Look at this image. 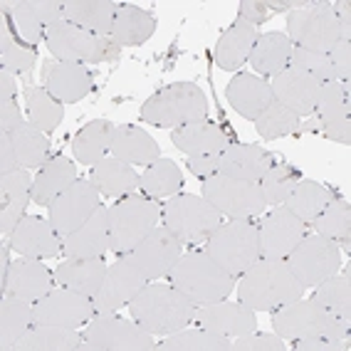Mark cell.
<instances>
[{"instance_id": "57", "label": "cell", "mask_w": 351, "mask_h": 351, "mask_svg": "<svg viewBox=\"0 0 351 351\" xmlns=\"http://www.w3.org/2000/svg\"><path fill=\"white\" fill-rule=\"evenodd\" d=\"M23 112H20L18 99H0V134L13 132L15 126L23 124Z\"/></svg>"}, {"instance_id": "43", "label": "cell", "mask_w": 351, "mask_h": 351, "mask_svg": "<svg viewBox=\"0 0 351 351\" xmlns=\"http://www.w3.org/2000/svg\"><path fill=\"white\" fill-rule=\"evenodd\" d=\"M181 169L171 158H156L144 173L138 176V193L146 195V198H154V201H161V198H169V195L173 198V195L181 193Z\"/></svg>"}, {"instance_id": "18", "label": "cell", "mask_w": 351, "mask_h": 351, "mask_svg": "<svg viewBox=\"0 0 351 351\" xmlns=\"http://www.w3.org/2000/svg\"><path fill=\"white\" fill-rule=\"evenodd\" d=\"M95 302L92 297L80 295L75 289H52L43 300L35 302V319L38 324H55L77 329V326L87 324L95 319Z\"/></svg>"}, {"instance_id": "23", "label": "cell", "mask_w": 351, "mask_h": 351, "mask_svg": "<svg viewBox=\"0 0 351 351\" xmlns=\"http://www.w3.org/2000/svg\"><path fill=\"white\" fill-rule=\"evenodd\" d=\"M45 89L62 104H77L95 89V77L84 64L45 60L43 62Z\"/></svg>"}, {"instance_id": "53", "label": "cell", "mask_w": 351, "mask_h": 351, "mask_svg": "<svg viewBox=\"0 0 351 351\" xmlns=\"http://www.w3.org/2000/svg\"><path fill=\"white\" fill-rule=\"evenodd\" d=\"M232 351H285V339L280 334L250 332L232 341Z\"/></svg>"}, {"instance_id": "45", "label": "cell", "mask_w": 351, "mask_h": 351, "mask_svg": "<svg viewBox=\"0 0 351 351\" xmlns=\"http://www.w3.org/2000/svg\"><path fill=\"white\" fill-rule=\"evenodd\" d=\"M332 198H337V195L326 189V186H322V183L300 181L295 186V191L287 195V201H285L282 206L287 208V210H292L300 220H304L307 226H312L314 218L332 203Z\"/></svg>"}, {"instance_id": "9", "label": "cell", "mask_w": 351, "mask_h": 351, "mask_svg": "<svg viewBox=\"0 0 351 351\" xmlns=\"http://www.w3.org/2000/svg\"><path fill=\"white\" fill-rule=\"evenodd\" d=\"M206 252L230 277H240L260 260V232L255 220H228L208 238Z\"/></svg>"}, {"instance_id": "11", "label": "cell", "mask_w": 351, "mask_h": 351, "mask_svg": "<svg viewBox=\"0 0 351 351\" xmlns=\"http://www.w3.org/2000/svg\"><path fill=\"white\" fill-rule=\"evenodd\" d=\"M82 351H154L156 339L141 324L114 314H99L82 332Z\"/></svg>"}, {"instance_id": "4", "label": "cell", "mask_w": 351, "mask_h": 351, "mask_svg": "<svg viewBox=\"0 0 351 351\" xmlns=\"http://www.w3.org/2000/svg\"><path fill=\"white\" fill-rule=\"evenodd\" d=\"M272 329L285 341H297V339H349L351 322L324 309L317 300H295L289 304L272 309Z\"/></svg>"}, {"instance_id": "34", "label": "cell", "mask_w": 351, "mask_h": 351, "mask_svg": "<svg viewBox=\"0 0 351 351\" xmlns=\"http://www.w3.org/2000/svg\"><path fill=\"white\" fill-rule=\"evenodd\" d=\"M107 263L101 257H69L55 272V282L64 289H75L80 295L95 297L99 292L104 275H107Z\"/></svg>"}, {"instance_id": "51", "label": "cell", "mask_w": 351, "mask_h": 351, "mask_svg": "<svg viewBox=\"0 0 351 351\" xmlns=\"http://www.w3.org/2000/svg\"><path fill=\"white\" fill-rule=\"evenodd\" d=\"M297 183H300V171L292 169L289 163H272L267 173L260 178L265 206H282Z\"/></svg>"}, {"instance_id": "20", "label": "cell", "mask_w": 351, "mask_h": 351, "mask_svg": "<svg viewBox=\"0 0 351 351\" xmlns=\"http://www.w3.org/2000/svg\"><path fill=\"white\" fill-rule=\"evenodd\" d=\"M146 285H149V280L126 257H119L107 270V275H104L99 292L92 297L97 314H114L117 309L129 304Z\"/></svg>"}, {"instance_id": "42", "label": "cell", "mask_w": 351, "mask_h": 351, "mask_svg": "<svg viewBox=\"0 0 351 351\" xmlns=\"http://www.w3.org/2000/svg\"><path fill=\"white\" fill-rule=\"evenodd\" d=\"M84 337L77 329L55 324H35L20 339L15 351H82Z\"/></svg>"}, {"instance_id": "44", "label": "cell", "mask_w": 351, "mask_h": 351, "mask_svg": "<svg viewBox=\"0 0 351 351\" xmlns=\"http://www.w3.org/2000/svg\"><path fill=\"white\" fill-rule=\"evenodd\" d=\"M161 351H232L230 337L208 332L203 326H183L178 332L169 334L161 344H156Z\"/></svg>"}, {"instance_id": "31", "label": "cell", "mask_w": 351, "mask_h": 351, "mask_svg": "<svg viewBox=\"0 0 351 351\" xmlns=\"http://www.w3.org/2000/svg\"><path fill=\"white\" fill-rule=\"evenodd\" d=\"M226 97L232 104V109L250 121H255L275 99L270 82L263 80V77L250 75V72H238V75L232 77L228 82Z\"/></svg>"}, {"instance_id": "24", "label": "cell", "mask_w": 351, "mask_h": 351, "mask_svg": "<svg viewBox=\"0 0 351 351\" xmlns=\"http://www.w3.org/2000/svg\"><path fill=\"white\" fill-rule=\"evenodd\" d=\"M8 243L18 255L32 257V260H47L62 252V238L52 228L50 218H40V215H25L13 235L8 238Z\"/></svg>"}, {"instance_id": "14", "label": "cell", "mask_w": 351, "mask_h": 351, "mask_svg": "<svg viewBox=\"0 0 351 351\" xmlns=\"http://www.w3.org/2000/svg\"><path fill=\"white\" fill-rule=\"evenodd\" d=\"M50 161V138L32 121H23L8 134H0V173L18 169H40Z\"/></svg>"}, {"instance_id": "7", "label": "cell", "mask_w": 351, "mask_h": 351, "mask_svg": "<svg viewBox=\"0 0 351 351\" xmlns=\"http://www.w3.org/2000/svg\"><path fill=\"white\" fill-rule=\"evenodd\" d=\"M45 45L60 62H117L121 45L112 38H97L92 32L72 25L67 20H57L45 32Z\"/></svg>"}, {"instance_id": "30", "label": "cell", "mask_w": 351, "mask_h": 351, "mask_svg": "<svg viewBox=\"0 0 351 351\" xmlns=\"http://www.w3.org/2000/svg\"><path fill=\"white\" fill-rule=\"evenodd\" d=\"M109 250V208L97 206V210L84 220L75 232L62 238V255L67 257H101Z\"/></svg>"}, {"instance_id": "19", "label": "cell", "mask_w": 351, "mask_h": 351, "mask_svg": "<svg viewBox=\"0 0 351 351\" xmlns=\"http://www.w3.org/2000/svg\"><path fill=\"white\" fill-rule=\"evenodd\" d=\"M257 232H260V257L285 260L295 250V245L307 235V223L285 206H275L272 213H267L257 223Z\"/></svg>"}, {"instance_id": "50", "label": "cell", "mask_w": 351, "mask_h": 351, "mask_svg": "<svg viewBox=\"0 0 351 351\" xmlns=\"http://www.w3.org/2000/svg\"><path fill=\"white\" fill-rule=\"evenodd\" d=\"M324 309L351 322V280L349 275H334L314 287V297Z\"/></svg>"}, {"instance_id": "59", "label": "cell", "mask_w": 351, "mask_h": 351, "mask_svg": "<svg viewBox=\"0 0 351 351\" xmlns=\"http://www.w3.org/2000/svg\"><path fill=\"white\" fill-rule=\"evenodd\" d=\"M332 8L339 20V27H341V38L351 40V3L349 0H334Z\"/></svg>"}, {"instance_id": "55", "label": "cell", "mask_w": 351, "mask_h": 351, "mask_svg": "<svg viewBox=\"0 0 351 351\" xmlns=\"http://www.w3.org/2000/svg\"><path fill=\"white\" fill-rule=\"evenodd\" d=\"M292 349L295 351H349V339H324V337L297 339V341H292Z\"/></svg>"}, {"instance_id": "15", "label": "cell", "mask_w": 351, "mask_h": 351, "mask_svg": "<svg viewBox=\"0 0 351 351\" xmlns=\"http://www.w3.org/2000/svg\"><path fill=\"white\" fill-rule=\"evenodd\" d=\"M181 255H183L181 240L176 238L166 226L163 228L156 226L129 255H121V257H126L149 282H156L158 277H166L173 270V265L181 260Z\"/></svg>"}, {"instance_id": "49", "label": "cell", "mask_w": 351, "mask_h": 351, "mask_svg": "<svg viewBox=\"0 0 351 351\" xmlns=\"http://www.w3.org/2000/svg\"><path fill=\"white\" fill-rule=\"evenodd\" d=\"M300 119L292 109H287L285 104H280L277 99H272V104L265 109L260 117L255 119V129L257 134L267 141H275V138H282V136H292L300 132Z\"/></svg>"}, {"instance_id": "28", "label": "cell", "mask_w": 351, "mask_h": 351, "mask_svg": "<svg viewBox=\"0 0 351 351\" xmlns=\"http://www.w3.org/2000/svg\"><path fill=\"white\" fill-rule=\"evenodd\" d=\"M35 176L27 169L0 173V232L10 238L18 223L25 218V208L32 201Z\"/></svg>"}, {"instance_id": "12", "label": "cell", "mask_w": 351, "mask_h": 351, "mask_svg": "<svg viewBox=\"0 0 351 351\" xmlns=\"http://www.w3.org/2000/svg\"><path fill=\"white\" fill-rule=\"evenodd\" d=\"M285 260L302 287L307 289L337 275L341 267V250L334 240L317 232V235H304Z\"/></svg>"}, {"instance_id": "21", "label": "cell", "mask_w": 351, "mask_h": 351, "mask_svg": "<svg viewBox=\"0 0 351 351\" xmlns=\"http://www.w3.org/2000/svg\"><path fill=\"white\" fill-rule=\"evenodd\" d=\"M3 13L13 20V25L20 30V38L38 47L45 40V32L52 23L62 20V3L57 0H5Z\"/></svg>"}, {"instance_id": "47", "label": "cell", "mask_w": 351, "mask_h": 351, "mask_svg": "<svg viewBox=\"0 0 351 351\" xmlns=\"http://www.w3.org/2000/svg\"><path fill=\"white\" fill-rule=\"evenodd\" d=\"M3 38H0V64L8 72H23L27 75L35 67L38 60V50L23 38H18V32H13V20L3 13Z\"/></svg>"}, {"instance_id": "6", "label": "cell", "mask_w": 351, "mask_h": 351, "mask_svg": "<svg viewBox=\"0 0 351 351\" xmlns=\"http://www.w3.org/2000/svg\"><path fill=\"white\" fill-rule=\"evenodd\" d=\"M163 206L146 195H121L109 208V250L114 255H129L141 240L158 226Z\"/></svg>"}, {"instance_id": "37", "label": "cell", "mask_w": 351, "mask_h": 351, "mask_svg": "<svg viewBox=\"0 0 351 351\" xmlns=\"http://www.w3.org/2000/svg\"><path fill=\"white\" fill-rule=\"evenodd\" d=\"M289 55H292V43L285 32H263L252 45L247 62L257 75L275 77L277 72L289 67Z\"/></svg>"}, {"instance_id": "8", "label": "cell", "mask_w": 351, "mask_h": 351, "mask_svg": "<svg viewBox=\"0 0 351 351\" xmlns=\"http://www.w3.org/2000/svg\"><path fill=\"white\" fill-rule=\"evenodd\" d=\"M163 226L173 232L183 245H203L218 230L223 223L220 210L203 198L193 193H178L163 203Z\"/></svg>"}, {"instance_id": "40", "label": "cell", "mask_w": 351, "mask_h": 351, "mask_svg": "<svg viewBox=\"0 0 351 351\" xmlns=\"http://www.w3.org/2000/svg\"><path fill=\"white\" fill-rule=\"evenodd\" d=\"M89 181L95 183L101 195H114V198L136 193L138 189V176L132 163H124L114 156L101 158L95 166V171L89 173Z\"/></svg>"}, {"instance_id": "41", "label": "cell", "mask_w": 351, "mask_h": 351, "mask_svg": "<svg viewBox=\"0 0 351 351\" xmlns=\"http://www.w3.org/2000/svg\"><path fill=\"white\" fill-rule=\"evenodd\" d=\"M156 32V18L136 5H119L114 27L109 38L117 40L121 47H138Z\"/></svg>"}, {"instance_id": "13", "label": "cell", "mask_w": 351, "mask_h": 351, "mask_svg": "<svg viewBox=\"0 0 351 351\" xmlns=\"http://www.w3.org/2000/svg\"><path fill=\"white\" fill-rule=\"evenodd\" d=\"M201 195L210 206H215V210H220V215L230 220H252L255 215H263L265 210L260 183L235 181L220 173L203 181Z\"/></svg>"}, {"instance_id": "1", "label": "cell", "mask_w": 351, "mask_h": 351, "mask_svg": "<svg viewBox=\"0 0 351 351\" xmlns=\"http://www.w3.org/2000/svg\"><path fill=\"white\" fill-rule=\"evenodd\" d=\"M304 295V287L289 270L287 260L260 257L240 275L238 300L252 312H272Z\"/></svg>"}, {"instance_id": "32", "label": "cell", "mask_w": 351, "mask_h": 351, "mask_svg": "<svg viewBox=\"0 0 351 351\" xmlns=\"http://www.w3.org/2000/svg\"><path fill=\"white\" fill-rule=\"evenodd\" d=\"M119 5L112 0H67L62 3V20L97 38H109Z\"/></svg>"}, {"instance_id": "46", "label": "cell", "mask_w": 351, "mask_h": 351, "mask_svg": "<svg viewBox=\"0 0 351 351\" xmlns=\"http://www.w3.org/2000/svg\"><path fill=\"white\" fill-rule=\"evenodd\" d=\"M23 97H25L27 104V121H32L40 132L52 134L57 126L62 124V101H57L45 87H35V84L27 82L25 89H23Z\"/></svg>"}, {"instance_id": "27", "label": "cell", "mask_w": 351, "mask_h": 351, "mask_svg": "<svg viewBox=\"0 0 351 351\" xmlns=\"http://www.w3.org/2000/svg\"><path fill=\"white\" fill-rule=\"evenodd\" d=\"M275 161V154L257 144H238L232 141L218 158V173L235 178V181L260 183L267 169Z\"/></svg>"}, {"instance_id": "38", "label": "cell", "mask_w": 351, "mask_h": 351, "mask_svg": "<svg viewBox=\"0 0 351 351\" xmlns=\"http://www.w3.org/2000/svg\"><path fill=\"white\" fill-rule=\"evenodd\" d=\"M255 40H257V27L247 25L243 20H235V23L223 32V38L218 40V47H215V64H218L220 69H226V72L240 69L247 62Z\"/></svg>"}, {"instance_id": "39", "label": "cell", "mask_w": 351, "mask_h": 351, "mask_svg": "<svg viewBox=\"0 0 351 351\" xmlns=\"http://www.w3.org/2000/svg\"><path fill=\"white\" fill-rule=\"evenodd\" d=\"M114 124L109 119H95L84 124L72 138V154L84 166H97L101 158H107L112 149Z\"/></svg>"}, {"instance_id": "56", "label": "cell", "mask_w": 351, "mask_h": 351, "mask_svg": "<svg viewBox=\"0 0 351 351\" xmlns=\"http://www.w3.org/2000/svg\"><path fill=\"white\" fill-rule=\"evenodd\" d=\"M238 20L252 27H260L263 23L270 20V10L265 5V0H243L238 8Z\"/></svg>"}, {"instance_id": "2", "label": "cell", "mask_w": 351, "mask_h": 351, "mask_svg": "<svg viewBox=\"0 0 351 351\" xmlns=\"http://www.w3.org/2000/svg\"><path fill=\"white\" fill-rule=\"evenodd\" d=\"M129 314L149 334L169 337L183 326L193 324L195 304L173 285L149 282L129 302Z\"/></svg>"}, {"instance_id": "3", "label": "cell", "mask_w": 351, "mask_h": 351, "mask_svg": "<svg viewBox=\"0 0 351 351\" xmlns=\"http://www.w3.org/2000/svg\"><path fill=\"white\" fill-rule=\"evenodd\" d=\"M166 277L195 307L226 300L235 287V277L228 275L206 250H195V247L191 252H183L181 260Z\"/></svg>"}, {"instance_id": "54", "label": "cell", "mask_w": 351, "mask_h": 351, "mask_svg": "<svg viewBox=\"0 0 351 351\" xmlns=\"http://www.w3.org/2000/svg\"><path fill=\"white\" fill-rule=\"evenodd\" d=\"M332 57V64L337 69V80L349 84V77H351V40H339L337 45L332 47L329 52Z\"/></svg>"}, {"instance_id": "48", "label": "cell", "mask_w": 351, "mask_h": 351, "mask_svg": "<svg viewBox=\"0 0 351 351\" xmlns=\"http://www.w3.org/2000/svg\"><path fill=\"white\" fill-rule=\"evenodd\" d=\"M314 230L334 240L339 247H351V206L346 198H332V203L314 218Z\"/></svg>"}, {"instance_id": "5", "label": "cell", "mask_w": 351, "mask_h": 351, "mask_svg": "<svg viewBox=\"0 0 351 351\" xmlns=\"http://www.w3.org/2000/svg\"><path fill=\"white\" fill-rule=\"evenodd\" d=\"M208 117V99L195 82H176L156 89L141 104V119L146 124L178 129Z\"/></svg>"}, {"instance_id": "25", "label": "cell", "mask_w": 351, "mask_h": 351, "mask_svg": "<svg viewBox=\"0 0 351 351\" xmlns=\"http://www.w3.org/2000/svg\"><path fill=\"white\" fill-rule=\"evenodd\" d=\"M270 87L280 104L292 109L297 117H309V114H314V107H317L322 82H317L312 75H307L304 69L289 64L282 72H277L275 80L270 82Z\"/></svg>"}, {"instance_id": "22", "label": "cell", "mask_w": 351, "mask_h": 351, "mask_svg": "<svg viewBox=\"0 0 351 351\" xmlns=\"http://www.w3.org/2000/svg\"><path fill=\"white\" fill-rule=\"evenodd\" d=\"M193 324L203 326L208 332L223 334V337H243L257 329V314L243 302H213L195 307Z\"/></svg>"}, {"instance_id": "29", "label": "cell", "mask_w": 351, "mask_h": 351, "mask_svg": "<svg viewBox=\"0 0 351 351\" xmlns=\"http://www.w3.org/2000/svg\"><path fill=\"white\" fill-rule=\"evenodd\" d=\"M171 144L189 156L201 154H223L232 144V132L228 126H220L215 121H193V124L178 126L171 134Z\"/></svg>"}, {"instance_id": "33", "label": "cell", "mask_w": 351, "mask_h": 351, "mask_svg": "<svg viewBox=\"0 0 351 351\" xmlns=\"http://www.w3.org/2000/svg\"><path fill=\"white\" fill-rule=\"evenodd\" d=\"M109 154L124 163H132V166H151V163L161 156V146L144 129L124 124V126H114Z\"/></svg>"}, {"instance_id": "26", "label": "cell", "mask_w": 351, "mask_h": 351, "mask_svg": "<svg viewBox=\"0 0 351 351\" xmlns=\"http://www.w3.org/2000/svg\"><path fill=\"white\" fill-rule=\"evenodd\" d=\"M55 272H50L43 263L32 260V257H23L10 263L5 285H0V295H15L23 297L27 302L43 300L47 292L55 289Z\"/></svg>"}, {"instance_id": "35", "label": "cell", "mask_w": 351, "mask_h": 351, "mask_svg": "<svg viewBox=\"0 0 351 351\" xmlns=\"http://www.w3.org/2000/svg\"><path fill=\"white\" fill-rule=\"evenodd\" d=\"M77 166L75 161H69L64 156H50V161L40 166L35 183H32V203L38 206H50L57 195H62L64 191L77 183Z\"/></svg>"}, {"instance_id": "16", "label": "cell", "mask_w": 351, "mask_h": 351, "mask_svg": "<svg viewBox=\"0 0 351 351\" xmlns=\"http://www.w3.org/2000/svg\"><path fill=\"white\" fill-rule=\"evenodd\" d=\"M99 191L89 178H80L72 183L62 195H57L50 203L47 218H50L52 228L57 230L60 238H67L69 232H75L80 226H84V220L95 213L99 206Z\"/></svg>"}, {"instance_id": "36", "label": "cell", "mask_w": 351, "mask_h": 351, "mask_svg": "<svg viewBox=\"0 0 351 351\" xmlns=\"http://www.w3.org/2000/svg\"><path fill=\"white\" fill-rule=\"evenodd\" d=\"M38 324L35 319V304L23 297L3 295L0 302V349L15 351L18 341Z\"/></svg>"}, {"instance_id": "52", "label": "cell", "mask_w": 351, "mask_h": 351, "mask_svg": "<svg viewBox=\"0 0 351 351\" xmlns=\"http://www.w3.org/2000/svg\"><path fill=\"white\" fill-rule=\"evenodd\" d=\"M289 64H292V67L304 69V72L312 75L317 82L337 80V69H334L329 52H314V50H304V47H295V45H292Z\"/></svg>"}, {"instance_id": "17", "label": "cell", "mask_w": 351, "mask_h": 351, "mask_svg": "<svg viewBox=\"0 0 351 351\" xmlns=\"http://www.w3.org/2000/svg\"><path fill=\"white\" fill-rule=\"evenodd\" d=\"M314 114L319 119V132L324 138L337 144H351V101H349V84L339 80L322 82L319 97Z\"/></svg>"}, {"instance_id": "58", "label": "cell", "mask_w": 351, "mask_h": 351, "mask_svg": "<svg viewBox=\"0 0 351 351\" xmlns=\"http://www.w3.org/2000/svg\"><path fill=\"white\" fill-rule=\"evenodd\" d=\"M218 158L220 154H201V156H189V169L193 176H198L201 181L210 178L218 173Z\"/></svg>"}, {"instance_id": "60", "label": "cell", "mask_w": 351, "mask_h": 351, "mask_svg": "<svg viewBox=\"0 0 351 351\" xmlns=\"http://www.w3.org/2000/svg\"><path fill=\"white\" fill-rule=\"evenodd\" d=\"M15 95H18V84H15L13 72L3 69L0 72V99H15Z\"/></svg>"}, {"instance_id": "10", "label": "cell", "mask_w": 351, "mask_h": 351, "mask_svg": "<svg viewBox=\"0 0 351 351\" xmlns=\"http://www.w3.org/2000/svg\"><path fill=\"white\" fill-rule=\"evenodd\" d=\"M287 38L295 47L332 52L341 38V27L329 0H307L304 8L287 13Z\"/></svg>"}]
</instances>
